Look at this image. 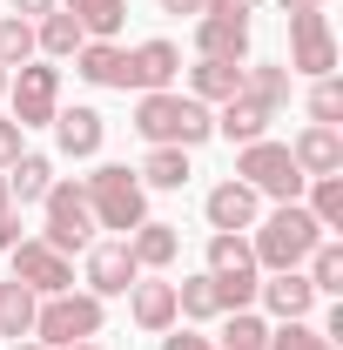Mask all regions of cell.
I'll return each mask as SVG.
<instances>
[{
	"instance_id": "cell-1",
	"label": "cell",
	"mask_w": 343,
	"mask_h": 350,
	"mask_svg": "<svg viewBox=\"0 0 343 350\" xmlns=\"http://www.w3.org/2000/svg\"><path fill=\"white\" fill-rule=\"evenodd\" d=\"M135 135L148 148H202L215 135V115L195 101V94H175V88H155L135 101Z\"/></svg>"
},
{
	"instance_id": "cell-2",
	"label": "cell",
	"mask_w": 343,
	"mask_h": 350,
	"mask_svg": "<svg viewBox=\"0 0 343 350\" xmlns=\"http://www.w3.org/2000/svg\"><path fill=\"white\" fill-rule=\"evenodd\" d=\"M316 243H323L316 216H310L303 202H276V209L256 222V243H249V250H256V269H303Z\"/></svg>"
},
{
	"instance_id": "cell-3",
	"label": "cell",
	"mask_w": 343,
	"mask_h": 350,
	"mask_svg": "<svg viewBox=\"0 0 343 350\" xmlns=\"http://www.w3.org/2000/svg\"><path fill=\"white\" fill-rule=\"evenodd\" d=\"M87 209H94V229H141L148 222V189H141V175L128 169V162H101V169L81 182Z\"/></svg>"
},
{
	"instance_id": "cell-4",
	"label": "cell",
	"mask_w": 343,
	"mask_h": 350,
	"mask_svg": "<svg viewBox=\"0 0 343 350\" xmlns=\"http://www.w3.org/2000/svg\"><path fill=\"white\" fill-rule=\"evenodd\" d=\"M209 276H215V297H222V317H229V310H249L256 290H262L256 250H249L243 236H229V229L209 236Z\"/></svg>"
},
{
	"instance_id": "cell-5",
	"label": "cell",
	"mask_w": 343,
	"mask_h": 350,
	"mask_svg": "<svg viewBox=\"0 0 343 350\" xmlns=\"http://www.w3.org/2000/svg\"><path fill=\"white\" fill-rule=\"evenodd\" d=\"M236 182H249L269 202H297L303 196V169H297V155H290V142H269V135H262V142H243Z\"/></svg>"
},
{
	"instance_id": "cell-6",
	"label": "cell",
	"mask_w": 343,
	"mask_h": 350,
	"mask_svg": "<svg viewBox=\"0 0 343 350\" xmlns=\"http://www.w3.org/2000/svg\"><path fill=\"white\" fill-rule=\"evenodd\" d=\"M87 337H101V297H74V290H61V297H41L34 310V344L47 350H68V344H87Z\"/></svg>"
},
{
	"instance_id": "cell-7",
	"label": "cell",
	"mask_w": 343,
	"mask_h": 350,
	"mask_svg": "<svg viewBox=\"0 0 343 350\" xmlns=\"http://www.w3.org/2000/svg\"><path fill=\"white\" fill-rule=\"evenodd\" d=\"M7 108H14L20 129H47L54 108H61V68L54 61H20L7 75Z\"/></svg>"
},
{
	"instance_id": "cell-8",
	"label": "cell",
	"mask_w": 343,
	"mask_h": 350,
	"mask_svg": "<svg viewBox=\"0 0 343 350\" xmlns=\"http://www.w3.org/2000/svg\"><path fill=\"white\" fill-rule=\"evenodd\" d=\"M41 209H47V229H41L47 250L74 256V250H87V243H94V209H87L81 182H54V189L41 196Z\"/></svg>"
},
{
	"instance_id": "cell-9",
	"label": "cell",
	"mask_w": 343,
	"mask_h": 350,
	"mask_svg": "<svg viewBox=\"0 0 343 350\" xmlns=\"http://www.w3.org/2000/svg\"><path fill=\"white\" fill-rule=\"evenodd\" d=\"M249 0H209L202 14H195V47H202V61H243L249 54Z\"/></svg>"
},
{
	"instance_id": "cell-10",
	"label": "cell",
	"mask_w": 343,
	"mask_h": 350,
	"mask_svg": "<svg viewBox=\"0 0 343 350\" xmlns=\"http://www.w3.org/2000/svg\"><path fill=\"white\" fill-rule=\"evenodd\" d=\"M290 75H337V34H330V14L310 7V14H290Z\"/></svg>"
},
{
	"instance_id": "cell-11",
	"label": "cell",
	"mask_w": 343,
	"mask_h": 350,
	"mask_svg": "<svg viewBox=\"0 0 343 350\" xmlns=\"http://www.w3.org/2000/svg\"><path fill=\"white\" fill-rule=\"evenodd\" d=\"M7 256H14V283H27L34 297H61V290H74V262L61 256V250H47L41 236H20Z\"/></svg>"
},
{
	"instance_id": "cell-12",
	"label": "cell",
	"mask_w": 343,
	"mask_h": 350,
	"mask_svg": "<svg viewBox=\"0 0 343 350\" xmlns=\"http://www.w3.org/2000/svg\"><path fill=\"white\" fill-rule=\"evenodd\" d=\"M141 283V262L128 256V243H87V297H128Z\"/></svg>"
},
{
	"instance_id": "cell-13",
	"label": "cell",
	"mask_w": 343,
	"mask_h": 350,
	"mask_svg": "<svg viewBox=\"0 0 343 350\" xmlns=\"http://www.w3.org/2000/svg\"><path fill=\"white\" fill-rule=\"evenodd\" d=\"M202 216H209V229H229V236H243V229H256V216H262V196L249 189V182H215L209 189V202H202Z\"/></svg>"
},
{
	"instance_id": "cell-14",
	"label": "cell",
	"mask_w": 343,
	"mask_h": 350,
	"mask_svg": "<svg viewBox=\"0 0 343 350\" xmlns=\"http://www.w3.org/2000/svg\"><path fill=\"white\" fill-rule=\"evenodd\" d=\"M54 142H61V155H74V162H87V155H101V142H108V122H101V108H54Z\"/></svg>"
},
{
	"instance_id": "cell-15",
	"label": "cell",
	"mask_w": 343,
	"mask_h": 350,
	"mask_svg": "<svg viewBox=\"0 0 343 350\" xmlns=\"http://www.w3.org/2000/svg\"><path fill=\"white\" fill-rule=\"evenodd\" d=\"M290 155H297L303 182H310V175H343V135L323 129V122H310V129L290 142Z\"/></svg>"
},
{
	"instance_id": "cell-16",
	"label": "cell",
	"mask_w": 343,
	"mask_h": 350,
	"mask_svg": "<svg viewBox=\"0 0 343 350\" xmlns=\"http://www.w3.org/2000/svg\"><path fill=\"white\" fill-rule=\"evenodd\" d=\"M175 75H182V54H175V41H141V47H128V88L155 94V88H169Z\"/></svg>"
},
{
	"instance_id": "cell-17",
	"label": "cell",
	"mask_w": 343,
	"mask_h": 350,
	"mask_svg": "<svg viewBox=\"0 0 343 350\" xmlns=\"http://www.w3.org/2000/svg\"><path fill=\"white\" fill-rule=\"evenodd\" d=\"M256 297L269 304L276 323H290V317H310V310H316V290H310V276H303V269H276Z\"/></svg>"
},
{
	"instance_id": "cell-18",
	"label": "cell",
	"mask_w": 343,
	"mask_h": 350,
	"mask_svg": "<svg viewBox=\"0 0 343 350\" xmlns=\"http://www.w3.org/2000/svg\"><path fill=\"white\" fill-rule=\"evenodd\" d=\"M74 75L94 81V88H122V94H128V47H115V41H81Z\"/></svg>"
},
{
	"instance_id": "cell-19",
	"label": "cell",
	"mask_w": 343,
	"mask_h": 350,
	"mask_svg": "<svg viewBox=\"0 0 343 350\" xmlns=\"http://www.w3.org/2000/svg\"><path fill=\"white\" fill-rule=\"evenodd\" d=\"M122 243H128V256L141 262V269H169L175 256H182V236H175V222H141V229H128V236H122Z\"/></svg>"
},
{
	"instance_id": "cell-20",
	"label": "cell",
	"mask_w": 343,
	"mask_h": 350,
	"mask_svg": "<svg viewBox=\"0 0 343 350\" xmlns=\"http://www.w3.org/2000/svg\"><path fill=\"white\" fill-rule=\"evenodd\" d=\"M128 317H135V330H148V337L175 330V283H135L128 290Z\"/></svg>"
},
{
	"instance_id": "cell-21",
	"label": "cell",
	"mask_w": 343,
	"mask_h": 350,
	"mask_svg": "<svg viewBox=\"0 0 343 350\" xmlns=\"http://www.w3.org/2000/svg\"><path fill=\"white\" fill-rule=\"evenodd\" d=\"M269 122H276V108H262V101H249V94H229L222 115H215V135H229V142L243 148V142H262Z\"/></svg>"
},
{
	"instance_id": "cell-22",
	"label": "cell",
	"mask_w": 343,
	"mask_h": 350,
	"mask_svg": "<svg viewBox=\"0 0 343 350\" xmlns=\"http://www.w3.org/2000/svg\"><path fill=\"white\" fill-rule=\"evenodd\" d=\"M189 94H195L202 108L243 94V61H195V68H189Z\"/></svg>"
},
{
	"instance_id": "cell-23",
	"label": "cell",
	"mask_w": 343,
	"mask_h": 350,
	"mask_svg": "<svg viewBox=\"0 0 343 350\" xmlns=\"http://www.w3.org/2000/svg\"><path fill=\"white\" fill-rule=\"evenodd\" d=\"M81 21L68 14V7H54V14H41V27H34V54H47V61H68V54H81Z\"/></svg>"
},
{
	"instance_id": "cell-24",
	"label": "cell",
	"mask_w": 343,
	"mask_h": 350,
	"mask_svg": "<svg viewBox=\"0 0 343 350\" xmlns=\"http://www.w3.org/2000/svg\"><path fill=\"white\" fill-rule=\"evenodd\" d=\"M0 182H7V202H41L54 189V162L47 155H20L14 169H0Z\"/></svg>"
},
{
	"instance_id": "cell-25",
	"label": "cell",
	"mask_w": 343,
	"mask_h": 350,
	"mask_svg": "<svg viewBox=\"0 0 343 350\" xmlns=\"http://www.w3.org/2000/svg\"><path fill=\"white\" fill-rule=\"evenodd\" d=\"M74 21H81L87 41H115L122 34V21H128V0H61Z\"/></svg>"
},
{
	"instance_id": "cell-26",
	"label": "cell",
	"mask_w": 343,
	"mask_h": 350,
	"mask_svg": "<svg viewBox=\"0 0 343 350\" xmlns=\"http://www.w3.org/2000/svg\"><path fill=\"white\" fill-rule=\"evenodd\" d=\"M34 310H41V297H34L27 283L7 276V283H0V337H14V344L34 337Z\"/></svg>"
},
{
	"instance_id": "cell-27",
	"label": "cell",
	"mask_w": 343,
	"mask_h": 350,
	"mask_svg": "<svg viewBox=\"0 0 343 350\" xmlns=\"http://www.w3.org/2000/svg\"><path fill=\"white\" fill-rule=\"evenodd\" d=\"M243 94L262 101V108H283V101H290V68H283V61H249V68H243Z\"/></svg>"
},
{
	"instance_id": "cell-28",
	"label": "cell",
	"mask_w": 343,
	"mask_h": 350,
	"mask_svg": "<svg viewBox=\"0 0 343 350\" xmlns=\"http://www.w3.org/2000/svg\"><path fill=\"white\" fill-rule=\"evenodd\" d=\"M175 317H189V323H209V317H222V297H215V276H209V269L175 283Z\"/></svg>"
},
{
	"instance_id": "cell-29",
	"label": "cell",
	"mask_w": 343,
	"mask_h": 350,
	"mask_svg": "<svg viewBox=\"0 0 343 350\" xmlns=\"http://www.w3.org/2000/svg\"><path fill=\"white\" fill-rule=\"evenodd\" d=\"M303 189H310V202H303V209L316 216V229H323V236L343 229V175H310Z\"/></svg>"
},
{
	"instance_id": "cell-30",
	"label": "cell",
	"mask_w": 343,
	"mask_h": 350,
	"mask_svg": "<svg viewBox=\"0 0 343 350\" xmlns=\"http://www.w3.org/2000/svg\"><path fill=\"white\" fill-rule=\"evenodd\" d=\"M135 175H141V189H182L189 182V148H148Z\"/></svg>"
},
{
	"instance_id": "cell-31",
	"label": "cell",
	"mask_w": 343,
	"mask_h": 350,
	"mask_svg": "<svg viewBox=\"0 0 343 350\" xmlns=\"http://www.w3.org/2000/svg\"><path fill=\"white\" fill-rule=\"evenodd\" d=\"M310 290H316V297H343V243L323 236V243L310 250Z\"/></svg>"
},
{
	"instance_id": "cell-32",
	"label": "cell",
	"mask_w": 343,
	"mask_h": 350,
	"mask_svg": "<svg viewBox=\"0 0 343 350\" xmlns=\"http://www.w3.org/2000/svg\"><path fill=\"white\" fill-rule=\"evenodd\" d=\"M215 350H269V323H262L256 310H229V323H222Z\"/></svg>"
},
{
	"instance_id": "cell-33",
	"label": "cell",
	"mask_w": 343,
	"mask_h": 350,
	"mask_svg": "<svg viewBox=\"0 0 343 350\" xmlns=\"http://www.w3.org/2000/svg\"><path fill=\"white\" fill-rule=\"evenodd\" d=\"M20 61H34V21H20V14H7V21H0V68L14 75Z\"/></svg>"
},
{
	"instance_id": "cell-34",
	"label": "cell",
	"mask_w": 343,
	"mask_h": 350,
	"mask_svg": "<svg viewBox=\"0 0 343 350\" xmlns=\"http://www.w3.org/2000/svg\"><path fill=\"white\" fill-rule=\"evenodd\" d=\"M269 350H337V344H330L310 317H290V323H276V330H269Z\"/></svg>"
},
{
	"instance_id": "cell-35",
	"label": "cell",
	"mask_w": 343,
	"mask_h": 350,
	"mask_svg": "<svg viewBox=\"0 0 343 350\" xmlns=\"http://www.w3.org/2000/svg\"><path fill=\"white\" fill-rule=\"evenodd\" d=\"M310 122H323V129H337V122H343V88H337V75H316V88H310Z\"/></svg>"
},
{
	"instance_id": "cell-36",
	"label": "cell",
	"mask_w": 343,
	"mask_h": 350,
	"mask_svg": "<svg viewBox=\"0 0 343 350\" xmlns=\"http://www.w3.org/2000/svg\"><path fill=\"white\" fill-rule=\"evenodd\" d=\"M20 122H14V115H7V122H0V169H14V162H20V155H27V148H20Z\"/></svg>"
},
{
	"instance_id": "cell-37",
	"label": "cell",
	"mask_w": 343,
	"mask_h": 350,
	"mask_svg": "<svg viewBox=\"0 0 343 350\" xmlns=\"http://www.w3.org/2000/svg\"><path fill=\"white\" fill-rule=\"evenodd\" d=\"M162 350H215V337H195V330H162Z\"/></svg>"
},
{
	"instance_id": "cell-38",
	"label": "cell",
	"mask_w": 343,
	"mask_h": 350,
	"mask_svg": "<svg viewBox=\"0 0 343 350\" xmlns=\"http://www.w3.org/2000/svg\"><path fill=\"white\" fill-rule=\"evenodd\" d=\"M20 243V202H0V250Z\"/></svg>"
},
{
	"instance_id": "cell-39",
	"label": "cell",
	"mask_w": 343,
	"mask_h": 350,
	"mask_svg": "<svg viewBox=\"0 0 343 350\" xmlns=\"http://www.w3.org/2000/svg\"><path fill=\"white\" fill-rule=\"evenodd\" d=\"M54 7H61V0H14V14H20V21H41V14H54Z\"/></svg>"
},
{
	"instance_id": "cell-40",
	"label": "cell",
	"mask_w": 343,
	"mask_h": 350,
	"mask_svg": "<svg viewBox=\"0 0 343 350\" xmlns=\"http://www.w3.org/2000/svg\"><path fill=\"white\" fill-rule=\"evenodd\" d=\"M202 7H209V0H162V14H189V21H195Z\"/></svg>"
},
{
	"instance_id": "cell-41",
	"label": "cell",
	"mask_w": 343,
	"mask_h": 350,
	"mask_svg": "<svg viewBox=\"0 0 343 350\" xmlns=\"http://www.w3.org/2000/svg\"><path fill=\"white\" fill-rule=\"evenodd\" d=\"M283 14H310V7H330V0H276Z\"/></svg>"
},
{
	"instance_id": "cell-42",
	"label": "cell",
	"mask_w": 343,
	"mask_h": 350,
	"mask_svg": "<svg viewBox=\"0 0 343 350\" xmlns=\"http://www.w3.org/2000/svg\"><path fill=\"white\" fill-rule=\"evenodd\" d=\"M14 350H47V344H34V337H20V344H14Z\"/></svg>"
},
{
	"instance_id": "cell-43",
	"label": "cell",
	"mask_w": 343,
	"mask_h": 350,
	"mask_svg": "<svg viewBox=\"0 0 343 350\" xmlns=\"http://www.w3.org/2000/svg\"><path fill=\"white\" fill-rule=\"evenodd\" d=\"M68 350H101V344H94V337H87V344H68Z\"/></svg>"
},
{
	"instance_id": "cell-44",
	"label": "cell",
	"mask_w": 343,
	"mask_h": 350,
	"mask_svg": "<svg viewBox=\"0 0 343 350\" xmlns=\"http://www.w3.org/2000/svg\"><path fill=\"white\" fill-rule=\"evenodd\" d=\"M0 101H7V68H0Z\"/></svg>"
},
{
	"instance_id": "cell-45",
	"label": "cell",
	"mask_w": 343,
	"mask_h": 350,
	"mask_svg": "<svg viewBox=\"0 0 343 350\" xmlns=\"http://www.w3.org/2000/svg\"><path fill=\"white\" fill-rule=\"evenodd\" d=\"M0 202H7V182H0Z\"/></svg>"
}]
</instances>
